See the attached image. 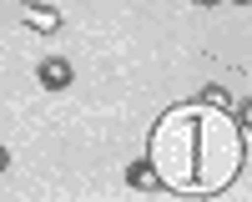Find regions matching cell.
Returning <instances> with one entry per match:
<instances>
[{"label":"cell","mask_w":252,"mask_h":202,"mask_svg":"<svg viewBox=\"0 0 252 202\" xmlns=\"http://www.w3.org/2000/svg\"><path fill=\"white\" fill-rule=\"evenodd\" d=\"M20 20H26L31 31H40V35H56V31H61V10H56V5H26Z\"/></svg>","instance_id":"4"},{"label":"cell","mask_w":252,"mask_h":202,"mask_svg":"<svg viewBox=\"0 0 252 202\" xmlns=\"http://www.w3.org/2000/svg\"><path fill=\"white\" fill-rule=\"evenodd\" d=\"M10 167V152H5V141H0V172H5Z\"/></svg>","instance_id":"6"},{"label":"cell","mask_w":252,"mask_h":202,"mask_svg":"<svg viewBox=\"0 0 252 202\" xmlns=\"http://www.w3.org/2000/svg\"><path fill=\"white\" fill-rule=\"evenodd\" d=\"M192 5H217V0H192Z\"/></svg>","instance_id":"7"},{"label":"cell","mask_w":252,"mask_h":202,"mask_svg":"<svg viewBox=\"0 0 252 202\" xmlns=\"http://www.w3.org/2000/svg\"><path fill=\"white\" fill-rule=\"evenodd\" d=\"M35 81H40L46 91H66L71 81H76V71H71V61H66V56H46V61L35 66Z\"/></svg>","instance_id":"2"},{"label":"cell","mask_w":252,"mask_h":202,"mask_svg":"<svg viewBox=\"0 0 252 202\" xmlns=\"http://www.w3.org/2000/svg\"><path fill=\"white\" fill-rule=\"evenodd\" d=\"M197 101H207V106H217V111H227V116H232V96H227L222 86H207V91H202Z\"/></svg>","instance_id":"5"},{"label":"cell","mask_w":252,"mask_h":202,"mask_svg":"<svg viewBox=\"0 0 252 202\" xmlns=\"http://www.w3.org/2000/svg\"><path fill=\"white\" fill-rule=\"evenodd\" d=\"M232 5H247V0H232Z\"/></svg>","instance_id":"8"},{"label":"cell","mask_w":252,"mask_h":202,"mask_svg":"<svg viewBox=\"0 0 252 202\" xmlns=\"http://www.w3.org/2000/svg\"><path fill=\"white\" fill-rule=\"evenodd\" d=\"M146 157L172 192H222L242 167V127L207 101L172 106L152 127Z\"/></svg>","instance_id":"1"},{"label":"cell","mask_w":252,"mask_h":202,"mask_svg":"<svg viewBox=\"0 0 252 202\" xmlns=\"http://www.w3.org/2000/svg\"><path fill=\"white\" fill-rule=\"evenodd\" d=\"M126 187H136V192H157L161 187V172L152 167V157H136L131 167H126Z\"/></svg>","instance_id":"3"}]
</instances>
